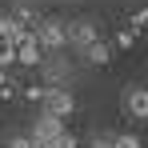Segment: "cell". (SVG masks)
Segmentation results:
<instances>
[{"instance_id":"1","label":"cell","mask_w":148,"mask_h":148,"mask_svg":"<svg viewBox=\"0 0 148 148\" xmlns=\"http://www.w3.org/2000/svg\"><path fill=\"white\" fill-rule=\"evenodd\" d=\"M32 36L40 40V48L56 52V48H64V44H68V24H64V20H56V16H44V20H36Z\"/></svg>"},{"instance_id":"2","label":"cell","mask_w":148,"mask_h":148,"mask_svg":"<svg viewBox=\"0 0 148 148\" xmlns=\"http://www.w3.org/2000/svg\"><path fill=\"white\" fill-rule=\"evenodd\" d=\"M44 112L68 120V116L76 112V96L68 92V88H44Z\"/></svg>"},{"instance_id":"3","label":"cell","mask_w":148,"mask_h":148,"mask_svg":"<svg viewBox=\"0 0 148 148\" xmlns=\"http://www.w3.org/2000/svg\"><path fill=\"white\" fill-rule=\"evenodd\" d=\"M68 128H64V120L60 116H48V112H40V120L32 124V144L40 148V144H52L56 136H64Z\"/></svg>"},{"instance_id":"4","label":"cell","mask_w":148,"mask_h":148,"mask_svg":"<svg viewBox=\"0 0 148 148\" xmlns=\"http://www.w3.org/2000/svg\"><path fill=\"white\" fill-rule=\"evenodd\" d=\"M100 40V32H96V24L88 20V16H76V20H68V44H76V48L84 52V48H92Z\"/></svg>"},{"instance_id":"5","label":"cell","mask_w":148,"mask_h":148,"mask_svg":"<svg viewBox=\"0 0 148 148\" xmlns=\"http://www.w3.org/2000/svg\"><path fill=\"white\" fill-rule=\"evenodd\" d=\"M124 112H128L132 120H148V88L132 84V88L124 92Z\"/></svg>"},{"instance_id":"6","label":"cell","mask_w":148,"mask_h":148,"mask_svg":"<svg viewBox=\"0 0 148 148\" xmlns=\"http://www.w3.org/2000/svg\"><path fill=\"white\" fill-rule=\"evenodd\" d=\"M40 60H44V48H40V40H36V36H28L24 44L16 48V64H24V68H40Z\"/></svg>"},{"instance_id":"7","label":"cell","mask_w":148,"mask_h":148,"mask_svg":"<svg viewBox=\"0 0 148 148\" xmlns=\"http://www.w3.org/2000/svg\"><path fill=\"white\" fill-rule=\"evenodd\" d=\"M68 76H72L68 60H52V64H44V88H64Z\"/></svg>"},{"instance_id":"8","label":"cell","mask_w":148,"mask_h":148,"mask_svg":"<svg viewBox=\"0 0 148 148\" xmlns=\"http://www.w3.org/2000/svg\"><path fill=\"white\" fill-rule=\"evenodd\" d=\"M28 36H32V32H28V28L20 24L16 16H8V20H4V40H8V44H16V48H20V44H24Z\"/></svg>"},{"instance_id":"9","label":"cell","mask_w":148,"mask_h":148,"mask_svg":"<svg viewBox=\"0 0 148 148\" xmlns=\"http://www.w3.org/2000/svg\"><path fill=\"white\" fill-rule=\"evenodd\" d=\"M84 60H88V64H108V60H112V44L100 36L92 48H84Z\"/></svg>"},{"instance_id":"10","label":"cell","mask_w":148,"mask_h":148,"mask_svg":"<svg viewBox=\"0 0 148 148\" xmlns=\"http://www.w3.org/2000/svg\"><path fill=\"white\" fill-rule=\"evenodd\" d=\"M12 64H16V44H8V40H0V68L8 72Z\"/></svg>"},{"instance_id":"11","label":"cell","mask_w":148,"mask_h":148,"mask_svg":"<svg viewBox=\"0 0 148 148\" xmlns=\"http://www.w3.org/2000/svg\"><path fill=\"white\" fill-rule=\"evenodd\" d=\"M112 148H140V136H136V132H116Z\"/></svg>"},{"instance_id":"12","label":"cell","mask_w":148,"mask_h":148,"mask_svg":"<svg viewBox=\"0 0 148 148\" xmlns=\"http://www.w3.org/2000/svg\"><path fill=\"white\" fill-rule=\"evenodd\" d=\"M112 44H116V48H132V44H136V32H132V28H124V32H116V40H112Z\"/></svg>"},{"instance_id":"13","label":"cell","mask_w":148,"mask_h":148,"mask_svg":"<svg viewBox=\"0 0 148 148\" xmlns=\"http://www.w3.org/2000/svg\"><path fill=\"white\" fill-rule=\"evenodd\" d=\"M24 100H36V104H44V84H28V88H24Z\"/></svg>"},{"instance_id":"14","label":"cell","mask_w":148,"mask_h":148,"mask_svg":"<svg viewBox=\"0 0 148 148\" xmlns=\"http://www.w3.org/2000/svg\"><path fill=\"white\" fill-rule=\"evenodd\" d=\"M52 148H80V140H76L72 132H64V136H56V140H52Z\"/></svg>"},{"instance_id":"15","label":"cell","mask_w":148,"mask_h":148,"mask_svg":"<svg viewBox=\"0 0 148 148\" xmlns=\"http://www.w3.org/2000/svg\"><path fill=\"white\" fill-rule=\"evenodd\" d=\"M4 148H36V144H32V136H8Z\"/></svg>"},{"instance_id":"16","label":"cell","mask_w":148,"mask_h":148,"mask_svg":"<svg viewBox=\"0 0 148 148\" xmlns=\"http://www.w3.org/2000/svg\"><path fill=\"white\" fill-rule=\"evenodd\" d=\"M12 16H16V20H20V24H28V20H36V12H32V8H28V4H20V8H16V12H12Z\"/></svg>"},{"instance_id":"17","label":"cell","mask_w":148,"mask_h":148,"mask_svg":"<svg viewBox=\"0 0 148 148\" xmlns=\"http://www.w3.org/2000/svg\"><path fill=\"white\" fill-rule=\"evenodd\" d=\"M144 24H148V8H136V12H132V32L144 28Z\"/></svg>"},{"instance_id":"18","label":"cell","mask_w":148,"mask_h":148,"mask_svg":"<svg viewBox=\"0 0 148 148\" xmlns=\"http://www.w3.org/2000/svg\"><path fill=\"white\" fill-rule=\"evenodd\" d=\"M112 140H116V136H104V132H96V136H92V148H112Z\"/></svg>"},{"instance_id":"19","label":"cell","mask_w":148,"mask_h":148,"mask_svg":"<svg viewBox=\"0 0 148 148\" xmlns=\"http://www.w3.org/2000/svg\"><path fill=\"white\" fill-rule=\"evenodd\" d=\"M0 88H8V72L4 68H0Z\"/></svg>"}]
</instances>
